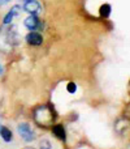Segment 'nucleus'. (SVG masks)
Wrapping results in <instances>:
<instances>
[{
    "label": "nucleus",
    "mask_w": 130,
    "mask_h": 149,
    "mask_svg": "<svg viewBox=\"0 0 130 149\" xmlns=\"http://www.w3.org/2000/svg\"><path fill=\"white\" fill-rule=\"evenodd\" d=\"M34 116H35V120L38 122L39 124H43V126L48 124L50 122H52V119H54L52 111L47 107H39L38 110L35 111V115Z\"/></svg>",
    "instance_id": "obj_1"
},
{
    "label": "nucleus",
    "mask_w": 130,
    "mask_h": 149,
    "mask_svg": "<svg viewBox=\"0 0 130 149\" xmlns=\"http://www.w3.org/2000/svg\"><path fill=\"white\" fill-rule=\"evenodd\" d=\"M18 130V134H20V136L22 137L25 141H31V140L35 139V135H34L33 130L30 128V126L26 123H21L20 126L17 127Z\"/></svg>",
    "instance_id": "obj_2"
},
{
    "label": "nucleus",
    "mask_w": 130,
    "mask_h": 149,
    "mask_svg": "<svg viewBox=\"0 0 130 149\" xmlns=\"http://www.w3.org/2000/svg\"><path fill=\"white\" fill-rule=\"evenodd\" d=\"M25 26L29 30H36V29H42V22L39 21V18L35 15H31L30 17H28L25 20Z\"/></svg>",
    "instance_id": "obj_3"
},
{
    "label": "nucleus",
    "mask_w": 130,
    "mask_h": 149,
    "mask_svg": "<svg viewBox=\"0 0 130 149\" xmlns=\"http://www.w3.org/2000/svg\"><path fill=\"white\" fill-rule=\"evenodd\" d=\"M23 9L26 12H29L30 15H36V13L41 12V4H39L36 0H30V1H25L23 5Z\"/></svg>",
    "instance_id": "obj_4"
},
{
    "label": "nucleus",
    "mask_w": 130,
    "mask_h": 149,
    "mask_svg": "<svg viewBox=\"0 0 130 149\" xmlns=\"http://www.w3.org/2000/svg\"><path fill=\"white\" fill-rule=\"evenodd\" d=\"M26 42H28L29 45H31V46H39V45H42V42H43V38H42V36L39 33L31 31V33H29L28 36H26Z\"/></svg>",
    "instance_id": "obj_5"
},
{
    "label": "nucleus",
    "mask_w": 130,
    "mask_h": 149,
    "mask_svg": "<svg viewBox=\"0 0 130 149\" xmlns=\"http://www.w3.org/2000/svg\"><path fill=\"white\" fill-rule=\"evenodd\" d=\"M7 41L10 45H18L20 43V36H18L17 30L14 29V26H10V29L7 33Z\"/></svg>",
    "instance_id": "obj_6"
},
{
    "label": "nucleus",
    "mask_w": 130,
    "mask_h": 149,
    "mask_svg": "<svg viewBox=\"0 0 130 149\" xmlns=\"http://www.w3.org/2000/svg\"><path fill=\"white\" fill-rule=\"evenodd\" d=\"M52 131H54V135L57 137V139L63 140V141H65V140H66V136H65V130H64V127H63L61 124H56V126H54Z\"/></svg>",
    "instance_id": "obj_7"
},
{
    "label": "nucleus",
    "mask_w": 130,
    "mask_h": 149,
    "mask_svg": "<svg viewBox=\"0 0 130 149\" xmlns=\"http://www.w3.org/2000/svg\"><path fill=\"white\" fill-rule=\"evenodd\" d=\"M0 136L3 137V140H4L5 143H9L10 140H12V132H10L7 127L0 126Z\"/></svg>",
    "instance_id": "obj_8"
},
{
    "label": "nucleus",
    "mask_w": 130,
    "mask_h": 149,
    "mask_svg": "<svg viewBox=\"0 0 130 149\" xmlns=\"http://www.w3.org/2000/svg\"><path fill=\"white\" fill-rule=\"evenodd\" d=\"M111 15V5L109 4H103L102 7H100V16L104 18L109 17Z\"/></svg>",
    "instance_id": "obj_9"
},
{
    "label": "nucleus",
    "mask_w": 130,
    "mask_h": 149,
    "mask_svg": "<svg viewBox=\"0 0 130 149\" xmlns=\"http://www.w3.org/2000/svg\"><path fill=\"white\" fill-rule=\"evenodd\" d=\"M66 89H68L69 93H76L77 92V85L74 84V82H69L68 86H66Z\"/></svg>",
    "instance_id": "obj_10"
},
{
    "label": "nucleus",
    "mask_w": 130,
    "mask_h": 149,
    "mask_svg": "<svg viewBox=\"0 0 130 149\" xmlns=\"http://www.w3.org/2000/svg\"><path fill=\"white\" fill-rule=\"evenodd\" d=\"M13 17H14V15H13V12L10 10V12H8V15L5 16V18H4V21H3V22H4V24H9L10 21L13 20Z\"/></svg>",
    "instance_id": "obj_11"
},
{
    "label": "nucleus",
    "mask_w": 130,
    "mask_h": 149,
    "mask_svg": "<svg viewBox=\"0 0 130 149\" xmlns=\"http://www.w3.org/2000/svg\"><path fill=\"white\" fill-rule=\"evenodd\" d=\"M48 140H43V141H42V144H41V147L42 148H51L52 147V145L51 144H48Z\"/></svg>",
    "instance_id": "obj_12"
},
{
    "label": "nucleus",
    "mask_w": 130,
    "mask_h": 149,
    "mask_svg": "<svg viewBox=\"0 0 130 149\" xmlns=\"http://www.w3.org/2000/svg\"><path fill=\"white\" fill-rule=\"evenodd\" d=\"M10 0H0V5H4V4H7V3H9Z\"/></svg>",
    "instance_id": "obj_13"
},
{
    "label": "nucleus",
    "mask_w": 130,
    "mask_h": 149,
    "mask_svg": "<svg viewBox=\"0 0 130 149\" xmlns=\"http://www.w3.org/2000/svg\"><path fill=\"white\" fill-rule=\"evenodd\" d=\"M1 73H3V65L0 64V74H1Z\"/></svg>",
    "instance_id": "obj_14"
},
{
    "label": "nucleus",
    "mask_w": 130,
    "mask_h": 149,
    "mask_svg": "<svg viewBox=\"0 0 130 149\" xmlns=\"http://www.w3.org/2000/svg\"><path fill=\"white\" fill-rule=\"evenodd\" d=\"M25 1H30V0H25Z\"/></svg>",
    "instance_id": "obj_15"
}]
</instances>
